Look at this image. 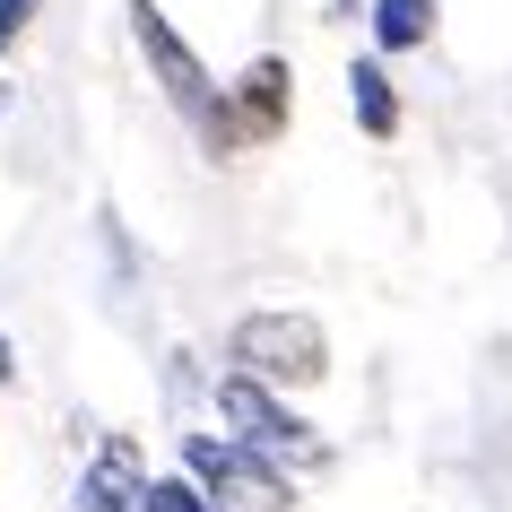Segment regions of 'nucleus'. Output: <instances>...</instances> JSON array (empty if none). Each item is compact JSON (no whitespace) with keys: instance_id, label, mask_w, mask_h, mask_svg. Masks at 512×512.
I'll return each mask as SVG.
<instances>
[{"instance_id":"9b49d317","label":"nucleus","mask_w":512,"mask_h":512,"mask_svg":"<svg viewBox=\"0 0 512 512\" xmlns=\"http://www.w3.org/2000/svg\"><path fill=\"white\" fill-rule=\"evenodd\" d=\"M0 382H18V356H9V339H0Z\"/></svg>"},{"instance_id":"9d476101","label":"nucleus","mask_w":512,"mask_h":512,"mask_svg":"<svg viewBox=\"0 0 512 512\" xmlns=\"http://www.w3.org/2000/svg\"><path fill=\"white\" fill-rule=\"evenodd\" d=\"M27 18H35V0H0V53L27 35Z\"/></svg>"},{"instance_id":"423d86ee","label":"nucleus","mask_w":512,"mask_h":512,"mask_svg":"<svg viewBox=\"0 0 512 512\" xmlns=\"http://www.w3.org/2000/svg\"><path fill=\"white\" fill-rule=\"evenodd\" d=\"M148 504V478H139V452L131 443H105L96 469H87V512H139Z\"/></svg>"},{"instance_id":"f257e3e1","label":"nucleus","mask_w":512,"mask_h":512,"mask_svg":"<svg viewBox=\"0 0 512 512\" xmlns=\"http://www.w3.org/2000/svg\"><path fill=\"white\" fill-rule=\"evenodd\" d=\"M131 35H139V53H148V70H157V87L200 122V131H209V148H235V113H226V96L209 87L200 53L174 35V18H165L157 0H131Z\"/></svg>"},{"instance_id":"39448f33","label":"nucleus","mask_w":512,"mask_h":512,"mask_svg":"<svg viewBox=\"0 0 512 512\" xmlns=\"http://www.w3.org/2000/svg\"><path fill=\"white\" fill-rule=\"evenodd\" d=\"M287 87H296V70L278 53H261L252 70L235 79V139L252 131V139H270V131H287Z\"/></svg>"},{"instance_id":"1a4fd4ad","label":"nucleus","mask_w":512,"mask_h":512,"mask_svg":"<svg viewBox=\"0 0 512 512\" xmlns=\"http://www.w3.org/2000/svg\"><path fill=\"white\" fill-rule=\"evenodd\" d=\"M139 512H209V504H200V486H191V478H148V504H139Z\"/></svg>"},{"instance_id":"20e7f679","label":"nucleus","mask_w":512,"mask_h":512,"mask_svg":"<svg viewBox=\"0 0 512 512\" xmlns=\"http://www.w3.org/2000/svg\"><path fill=\"white\" fill-rule=\"evenodd\" d=\"M217 408H226L235 443H243V452H261V460H270V452H287V460H313V452H322L313 426H304L278 391H261L252 374H226V382H217Z\"/></svg>"},{"instance_id":"f03ea898","label":"nucleus","mask_w":512,"mask_h":512,"mask_svg":"<svg viewBox=\"0 0 512 512\" xmlns=\"http://www.w3.org/2000/svg\"><path fill=\"white\" fill-rule=\"evenodd\" d=\"M235 365L261 391H304L330 374V339L313 313H243L235 322Z\"/></svg>"},{"instance_id":"0eeeda50","label":"nucleus","mask_w":512,"mask_h":512,"mask_svg":"<svg viewBox=\"0 0 512 512\" xmlns=\"http://www.w3.org/2000/svg\"><path fill=\"white\" fill-rule=\"evenodd\" d=\"M348 105H356V122H365V139L400 131V96H391V70H382V61H356L348 70Z\"/></svg>"},{"instance_id":"7ed1b4c3","label":"nucleus","mask_w":512,"mask_h":512,"mask_svg":"<svg viewBox=\"0 0 512 512\" xmlns=\"http://www.w3.org/2000/svg\"><path fill=\"white\" fill-rule=\"evenodd\" d=\"M183 478L200 486V504L209 512H287V478H278L261 452H243L226 434H183Z\"/></svg>"},{"instance_id":"6e6552de","label":"nucleus","mask_w":512,"mask_h":512,"mask_svg":"<svg viewBox=\"0 0 512 512\" xmlns=\"http://www.w3.org/2000/svg\"><path fill=\"white\" fill-rule=\"evenodd\" d=\"M434 35V0H374V44L382 53H417Z\"/></svg>"}]
</instances>
